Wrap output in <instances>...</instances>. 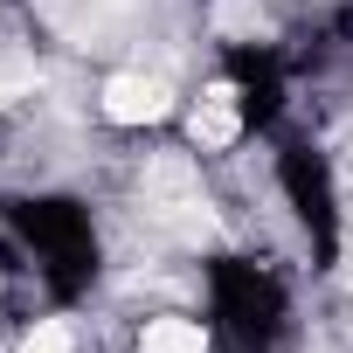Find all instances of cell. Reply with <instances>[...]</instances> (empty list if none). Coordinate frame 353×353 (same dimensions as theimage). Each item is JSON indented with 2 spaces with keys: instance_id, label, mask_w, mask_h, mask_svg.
Masks as SVG:
<instances>
[{
  "instance_id": "cell-1",
  "label": "cell",
  "mask_w": 353,
  "mask_h": 353,
  "mask_svg": "<svg viewBox=\"0 0 353 353\" xmlns=\"http://www.w3.org/2000/svg\"><path fill=\"white\" fill-rule=\"evenodd\" d=\"M104 118L111 125H152V118H166V90L152 77H111L104 83Z\"/></svg>"
},
{
  "instance_id": "cell-2",
  "label": "cell",
  "mask_w": 353,
  "mask_h": 353,
  "mask_svg": "<svg viewBox=\"0 0 353 353\" xmlns=\"http://www.w3.org/2000/svg\"><path fill=\"white\" fill-rule=\"evenodd\" d=\"M145 194L159 201V215H181V208H194V173H188V159H152V173H145Z\"/></svg>"
},
{
  "instance_id": "cell-3",
  "label": "cell",
  "mask_w": 353,
  "mask_h": 353,
  "mask_svg": "<svg viewBox=\"0 0 353 353\" xmlns=\"http://www.w3.org/2000/svg\"><path fill=\"white\" fill-rule=\"evenodd\" d=\"M188 132H194V145H229L236 139V90L201 97V111L188 118Z\"/></svg>"
},
{
  "instance_id": "cell-4",
  "label": "cell",
  "mask_w": 353,
  "mask_h": 353,
  "mask_svg": "<svg viewBox=\"0 0 353 353\" xmlns=\"http://www.w3.org/2000/svg\"><path fill=\"white\" fill-rule=\"evenodd\" d=\"M139 353H201V325L194 319H152Z\"/></svg>"
},
{
  "instance_id": "cell-5",
  "label": "cell",
  "mask_w": 353,
  "mask_h": 353,
  "mask_svg": "<svg viewBox=\"0 0 353 353\" xmlns=\"http://www.w3.org/2000/svg\"><path fill=\"white\" fill-rule=\"evenodd\" d=\"M14 353H70V325H56V319H49V325H35Z\"/></svg>"
}]
</instances>
